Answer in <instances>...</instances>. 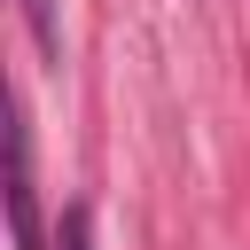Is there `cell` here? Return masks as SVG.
Wrapping results in <instances>:
<instances>
[{"mask_svg": "<svg viewBox=\"0 0 250 250\" xmlns=\"http://www.w3.org/2000/svg\"><path fill=\"white\" fill-rule=\"evenodd\" d=\"M8 219H16V250H47L39 195H31V133H23V109L16 102H8Z\"/></svg>", "mask_w": 250, "mask_h": 250, "instance_id": "1", "label": "cell"}, {"mask_svg": "<svg viewBox=\"0 0 250 250\" xmlns=\"http://www.w3.org/2000/svg\"><path fill=\"white\" fill-rule=\"evenodd\" d=\"M23 23H31V47L62 70V16H55V0H23Z\"/></svg>", "mask_w": 250, "mask_h": 250, "instance_id": "2", "label": "cell"}, {"mask_svg": "<svg viewBox=\"0 0 250 250\" xmlns=\"http://www.w3.org/2000/svg\"><path fill=\"white\" fill-rule=\"evenodd\" d=\"M62 250H94V234H86V211H70V219H62Z\"/></svg>", "mask_w": 250, "mask_h": 250, "instance_id": "3", "label": "cell"}]
</instances>
